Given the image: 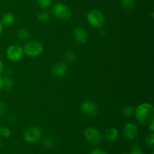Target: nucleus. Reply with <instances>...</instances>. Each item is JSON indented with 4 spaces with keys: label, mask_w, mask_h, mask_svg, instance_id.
Returning <instances> with one entry per match:
<instances>
[{
    "label": "nucleus",
    "mask_w": 154,
    "mask_h": 154,
    "mask_svg": "<svg viewBox=\"0 0 154 154\" xmlns=\"http://www.w3.org/2000/svg\"><path fill=\"white\" fill-rule=\"evenodd\" d=\"M135 117L140 123L148 125L154 119V108L150 103H142L135 109Z\"/></svg>",
    "instance_id": "f257e3e1"
},
{
    "label": "nucleus",
    "mask_w": 154,
    "mask_h": 154,
    "mask_svg": "<svg viewBox=\"0 0 154 154\" xmlns=\"http://www.w3.org/2000/svg\"><path fill=\"white\" fill-rule=\"evenodd\" d=\"M23 53L29 57H37L43 52V46L37 41H29L24 45Z\"/></svg>",
    "instance_id": "f03ea898"
},
{
    "label": "nucleus",
    "mask_w": 154,
    "mask_h": 154,
    "mask_svg": "<svg viewBox=\"0 0 154 154\" xmlns=\"http://www.w3.org/2000/svg\"><path fill=\"white\" fill-rule=\"evenodd\" d=\"M87 20L90 25L94 28L99 29L105 24V17L98 10H91L87 15Z\"/></svg>",
    "instance_id": "7ed1b4c3"
},
{
    "label": "nucleus",
    "mask_w": 154,
    "mask_h": 154,
    "mask_svg": "<svg viewBox=\"0 0 154 154\" xmlns=\"http://www.w3.org/2000/svg\"><path fill=\"white\" fill-rule=\"evenodd\" d=\"M52 13L54 17L61 20H68L72 16L70 8L63 3H57L53 6Z\"/></svg>",
    "instance_id": "20e7f679"
},
{
    "label": "nucleus",
    "mask_w": 154,
    "mask_h": 154,
    "mask_svg": "<svg viewBox=\"0 0 154 154\" xmlns=\"http://www.w3.org/2000/svg\"><path fill=\"white\" fill-rule=\"evenodd\" d=\"M23 136L27 143H35L42 137V130L38 126H30L26 129Z\"/></svg>",
    "instance_id": "39448f33"
},
{
    "label": "nucleus",
    "mask_w": 154,
    "mask_h": 154,
    "mask_svg": "<svg viewBox=\"0 0 154 154\" xmlns=\"http://www.w3.org/2000/svg\"><path fill=\"white\" fill-rule=\"evenodd\" d=\"M23 50L17 45H12L8 48L6 51V56L8 59L12 62H18L23 56Z\"/></svg>",
    "instance_id": "423d86ee"
},
{
    "label": "nucleus",
    "mask_w": 154,
    "mask_h": 154,
    "mask_svg": "<svg viewBox=\"0 0 154 154\" xmlns=\"http://www.w3.org/2000/svg\"><path fill=\"white\" fill-rule=\"evenodd\" d=\"M84 135H85L86 140L89 143L94 145L99 144L102 138L100 132L94 127L87 128L84 132Z\"/></svg>",
    "instance_id": "0eeeda50"
},
{
    "label": "nucleus",
    "mask_w": 154,
    "mask_h": 154,
    "mask_svg": "<svg viewBox=\"0 0 154 154\" xmlns=\"http://www.w3.org/2000/svg\"><path fill=\"white\" fill-rule=\"evenodd\" d=\"M123 133L125 138L127 139H134L138 134V126L133 123H127L123 128Z\"/></svg>",
    "instance_id": "6e6552de"
},
{
    "label": "nucleus",
    "mask_w": 154,
    "mask_h": 154,
    "mask_svg": "<svg viewBox=\"0 0 154 154\" xmlns=\"http://www.w3.org/2000/svg\"><path fill=\"white\" fill-rule=\"evenodd\" d=\"M81 108L84 114L89 116H94L98 113L97 105L90 100L84 101L81 104Z\"/></svg>",
    "instance_id": "1a4fd4ad"
},
{
    "label": "nucleus",
    "mask_w": 154,
    "mask_h": 154,
    "mask_svg": "<svg viewBox=\"0 0 154 154\" xmlns=\"http://www.w3.org/2000/svg\"><path fill=\"white\" fill-rule=\"evenodd\" d=\"M73 37L75 42L79 45H83L86 43L88 38V35L87 31L82 27H78L74 30Z\"/></svg>",
    "instance_id": "9d476101"
},
{
    "label": "nucleus",
    "mask_w": 154,
    "mask_h": 154,
    "mask_svg": "<svg viewBox=\"0 0 154 154\" xmlns=\"http://www.w3.org/2000/svg\"><path fill=\"white\" fill-rule=\"evenodd\" d=\"M68 66L63 62H60V63H56L51 68V73L56 78H60L64 75L67 72Z\"/></svg>",
    "instance_id": "9b49d317"
},
{
    "label": "nucleus",
    "mask_w": 154,
    "mask_h": 154,
    "mask_svg": "<svg viewBox=\"0 0 154 154\" xmlns=\"http://www.w3.org/2000/svg\"><path fill=\"white\" fill-rule=\"evenodd\" d=\"M119 132L116 128H110L107 129L105 133V138L108 141L112 142L115 141L118 138Z\"/></svg>",
    "instance_id": "f8f14e48"
},
{
    "label": "nucleus",
    "mask_w": 154,
    "mask_h": 154,
    "mask_svg": "<svg viewBox=\"0 0 154 154\" xmlns=\"http://www.w3.org/2000/svg\"><path fill=\"white\" fill-rule=\"evenodd\" d=\"M15 20L14 15L12 13H6L3 15L2 18V24L5 26H11L14 23Z\"/></svg>",
    "instance_id": "ddd939ff"
},
{
    "label": "nucleus",
    "mask_w": 154,
    "mask_h": 154,
    "mask_svg": "<svg viewBox=\"0 0 154 154\" xmlns=\"http://www.w3.org/2000/svg\"><path fill=\"white\" fill-rule=\"evenodd\" d=\"M122 114L125 117L129 118L135 114V108L130 105H126V106L123 107L122 109Z\"/></svg>",
    "instance_id": "4468645a"
},
{
    "label": "nucleus",
    "mask_w": 154,
    "mask_h": 154,
    "mask_svg": "<svg viewBox=\"0 0 154 154\" xmlns=\"http://www.w3.org/2000/svg\"><path fill=\"white\" fill-rule=\"evenodd\" d=\"M123 8L127 10H132L135 8V2L134 0H120Z\"/></svg>",
    "instance_id": "2eb2a0df"
},
{
    "label": "nucleus",
    "mask_w": 154,
    "mask_h": 154,
    "mask_svg": "<svg viewBox=\"0 0 154 154\" xmlns=\"http://www.w3.org/2000/svg\"><path fill=\"white\" fill-rule=\"evenodd\" d=\"M17 37L20 41H26L29 38V32L26 29H20L17 32Z\"/></svg>",
    "instance_id": "dca6fc26"
},
{
    "label": "nucleus",
    "mask_w": 154,
    "mask_h": 154,
    "mask_svg": "<svg viewBox=\"0 0 154 154\" xmlns=\"http://www.w3.org/2000/svg\"><path fill=\"white\" fill-rule=\"evenodd\" d=\"M12 87V81L8 77L2 78V89L5 91H8Z\"/></svg>",
    "instance_id": "f3484780"
},
{
    "label": "nucleus",
    "mask_w": 154,
    "mask_h": 154,
    "mask_svg": "<svg viewBox=\"0 0 154 154\" xmlns=\"http://www.w3.org/2000/svg\"><path fill=\"white\" fill-rule=\"evenodd\" d=\"M50 20V16L47 12H42L38 15V21L40 23H45L48 22Z\"/></svg>",
    "instance_id": "a211bd4d"
},
{
    "label": "nucleus",
    "mask_w": 154,
    "mask_h": 154,
    "mask_svg": "<svg viewBox=\"0 0 154 154\" xmlns=\"http://www.w3.org/2000/svg\"><path fill=\"white\" fill-rule=\"evenodd\" d=\"M11 135V131L8 128L5 126H0V136L2 138H8Z\"/></svg>",
    "instance_id": "6ab92c4d"
},
{
    "label": "nucleus",
    "mask_w": 154,
    "mask_h": 154,
    "mask_svg": "<svg viewBox=\"0 0 154 154\" xmlns=\"http://www.w3.org/2000/svg\"><path fill=\"white\" fill-rule=\"evenodd\" d=\"M37 2L42 8L45 9L51 6L52 0H37Z\"/></svg>",
    "instance_id": "aec40b11"
},
{
    "label": "nucleus",
    "mask_w": 154,
    "mask_h": 154,
    "mask_svg": "<svg viewBox=\"0 0 154 154\" xmlns=\"http://www.w3.org/2000/svg\"><path fill=\"white\" fill-rule=\"evenodd\" d=\"M65 57H66V60L69 63H72L75 60V53L72 51H70V50H68V51H66L65 53Z\"/></svg>",
    "instance_id": "412c9836"
},
{
    "label": "nucleus",
    "mask_w": 154,
    "mask_h": 154,
    "mask_svg": "<svg viewBox=\"0 0 154 154\" xmlns=\"http://www.w3.org/2000/svg\"><path fill=\"white\" fill-rule=\"evenodd\" d=\"M42 144H43L44 147H45V148L50 149L51 148V147H53V146H54V141H53L52 138L48 137V138H45V139L43 140Z\"/></svg>",
    "instance_id": "4be33fe9"
},
{
    "label": "nucleus",
    "mask_w": 154,
    "mask_h": 154,
    "mask_svg": "<svg viewBox=\"0 0 154 154\" xmlns=\"http://www.w3.org/2000/svg\"><path fill=\"white\" fill-rule=\"evenodd\" d=\"M145 142L147 144V145H148L149 147H153L154 144V135L153 133L150 134V135H147L145 138Z\"/></svg>",
    "instance_id": "5701e85b"
},
{
    "label": "nucleus",
    "mask_w": 154,
    "mask_h": 154,
    "mask_svg": "<svg viewBox=\"0 0 154 154\" xmlns=\"http://www.w3.org/2000/svg\"><path fill=\"white\" fill-rule=\"evenodd\" d=\"M6 111H7L6 105L2 102V101L0 100V119H2L5 115Z\"/></svg>",
    "instance_id": "b1692460"
},
{
    "label": "nucleus",
    "mask_w": 154,
    "mask_h": 154,
    "mask_svg": "<svg viewBox=\"0 0 154 154\" xmlns=\"http://www.w3.org/2000/svg\"><path fill=\"white\" fill-rule=\"evenodd\" d=\"M130 154H143L141 147L138 144H135L132 149V152Z\"/></svg>",
    "instance_id": "393cba45"
},
{
    "label": "nucleus",
    "mask_w": 154,
    "mask_h": 154,
    "mask_svg": "<svg viewBox=\"0 0 154 154\" xmlns=\"http://www.w3.org/2000/svg\"><path fill=\"white\" fill-rule=\"evenodd\" d=\"M91 154H108V153L105 150H104L103 149L96 148L92 151Z\"/></svg>",
    "instance_id": "a878e982"
},
{
    "label": "nucleus",
    "mask_w": 154,
    "mask_h": 154,
    "mask_svg": "<svg viewBox=\"0 0 154 154\" xmlns=\"http://www.w3.org/2000/svg\"><path fill=\"white\" fill-rule=\"evenodd\" d=\"M148 126H149V128H150V130L153 132L154 131V120H152V121L149 123Z\"/></svg>",
    "instance_id": "bb28decb"
},
{
    "label": "nucleus",
    "mask_w": 154,
    "mask_h": 154,
    "mask_svg": "<svg viewBox=\"0 0 154 154\" xmlns=\"http://www.w3.org/2000/svg\"><path fill=\"white\" fill-rule=\"evenodd\" d=\"M3 71H4V67H3V64L2 63V61L0 60V76L2 75L3 73Z\"/></svg>",
    "instance_id": "cd10ccee"
},
{
    "label": "nucleus",
    "mask_w": 154,
    "mask_h": 154,
    "mask_svg": "<svg viewBox=\"0 0 154 154\" xmlns=\"http://www.w3.org/2000/svg\"><path fill=\"white\" fill-rule=\"evenodd\" d=\"M2 24L1 21H0V36H1L2 33Z\"/></svg>",
    "instance_id": "c85d7f7f"
},
{
    "label": "nucleus",
    "mask_w": 154,
    "mask_h": 154,
    "mask_svg": "<svg viewBox=\"0 0 154 154\" xmlns=\"http://www.w3.org/2000/svg\"><path fill=\"white\" fill-rule=\"evenodd\" d=\"M2 89V78H0V90Z\"/></svg>",
    "instance_id": "c756f323"
},
{
    "label": "nucleus",
    "mask_w": 154,
    "mask_h": 154,
    "mask_svg": "<svg viewBox=\"0 0 154 154\" xmlns=\"http://www.w3.org/2000/svg\"><path fill=\"white\" fill-rule=\"evenodd\" d=\"M2 145V139L0 138V149H1Z\"/></svg>",
    "instance_id": "7c9ffc66"
},
{
    "label": "nucleus",
    "mask_w": 154,
    "mask_h": 154,
    "mask_svg": "<svg viewBox=\"0 0 154 154\" xmlns=\"http://www.w3.org/2000/svg\"><path fill=\"white\" fill-rule=\"evenodd\" d=\"M125 154H130V153H125Z\"/></svg>",
    "instance_id": "2f4dec72"
}]
</instances>
